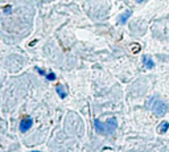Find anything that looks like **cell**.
I'll list each match as a JSON object with an SVG mask.
<instances>
[{"label":"cell","instance_id":"3","mask_svg":"<svg viewBox=\"0 0 169 152\" xmlns=\"http://www.w3.org/2000/svg\"><path fill=\"white\" fill-rule=\"evenodd\" d=\"M32 125H33V120H32V118H29V116H25V118H22L21 122H20V131H21V132H27L28 130H31Z\"/></svg>","mask_w":169,"mask_h":152},{"label":"cell","instance_id":"11","mask_svg":"<svg viewBox=\"0 0 169 152\" xmlns=\"http://www.w3.org/2000/svg\"><path fill=\"white\" fill-rule=\"evenodd\" d=\"M31 152H40V151H31Z\"/></svg>","mask_w":169,"mask_h":152},{"label":"cell","instance_id":"8","mask_svg":"<svg viewBox=\"0 0 169 152\" xmlns=\"http://www.w3.org/2000/svg\"><path fill=\"white\" fill-rule=\"evenodd\" d=\"M45 77H46L49 81H54L55 80V74H54V73H49V74H46Z\"/></svg>","mask_w":169,"mask_h":152},{"label":"cell","instance_id":"6","mask_svg":"<svg viewBox=\"0 0 169 152\" xmlns=\"http://www.w3.org/2000/svg\"><path fill=\"white\" fill-rule=\"evenodd\" d=\"M55 90H57V93H58V95H60V97H61V98H66L67 93L64 90V87H62L61 85H58V86H57V87H55Z\"/></svg>","mask_w":169,"mask_h":152},{"label":"cell","instance_id":"7","mask_svg":"<svg viewBox=\"0 0 169 152\" xmlns=\"http://www.w3.org/2000/svg\"><path fill=\"white\" fill-rule=\"evenodd\" d=\"M168 128H169V123L168 122H163L160 125V127H158V130H160V132H165Z\"/></svg>","mask_w":169,"mask_h":152},{"label":"cell","instance_id":"10","mask_svg":"<svg viewBox=\"0 0 169 152\" xmlns=\"http://www.w3.org/2000/svg\"><path fill=\"white\" fill-rule=\"evenodd\" d=\"M136 1H137V3H144L145 0H136Z\"/></svg>","mask_w":169,"mask_h":152},{"label":"cell","instance_id":"2","mask_svg":"<svg viewBox=\"0 0 169 152\" xmlns=\"http://www.w3.org/2000/svg\"><path fill=\"white\" fill-rule=\"evenodd\" d=\"M151 108H152V111L156 114V115L161 116L164 115V114L166 113V105L163 102V101L160 99H156V98H152L151 99Z\"/></svg>","mask_w":169,"mask_h":152},{"label":"cell","instance_id":"4","mask_svg":"<svg viewBox=\"0 0 169 152\" xmlns=\"http://www.w3.org/2000/svg\"><path fill=\"white\" fill-rule=\"evenodd\" d=\"M143 64H144L145 68H149V69H152V68L155 66V62L152 61V58H151L149 56H144V57H143Z\"/></svg>","mask_w":169,"mask_h":152},{"label":"cell","instance_id":"5","mask_svg":"<svg viewBox=\"0 0 169 152\" xmlns=\"http://www.w3.org/2000/svg\"><path fill=\"white\" fill-rule=\"evenodd\" d=\"M130 17H131V11H126L124 13H122L119 17H118V20H119L120 24H126V23H127V20L130 19Z\"/></svg>","mask_w":169,"mask_h":152},{"label":"cell","instance_id":"1","mask_svg":"<svg viewBox=\"0 0 169 152\" xmlns=\"http://www.w3.org/2000/svg\"><path fill=\"white\" fill-rule=\"evenodd\" d=\"M94 126H95V130H97L99 134H103V135H111V134L116 130V119L111 118V119H108L106 123H102L99 119H95Z\"/></svg>","mask_w":169,"mask_h":152},{"label":"cell","instance_id":"9","mask_svg":"<svg viewBox=\"0 0 169 152\" xmlns=\"http://www.w3.org/2000/svg\"><path fill=\"white\" fill-rule=\"evenodd\" d=\"M37 72H39V73H40V74H41V75H46V73H45V72H44V70H42V69H39V68H37Z\"/></svg>","mask_w":169,"mask_h":152}]
</instances>
